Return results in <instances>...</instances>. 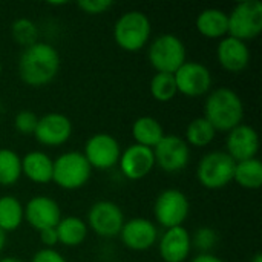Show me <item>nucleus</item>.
Returning <instances> with one entry per match:
<instances>
[{
	"instance_id": "f257e3e1",
	"label": "nucleus",
	"mask_w": 262,
	"mask_h": 262,
	"mask_svg": "<svg viewBox=\"0 0 262 262\" xmlns=\"http://www.w3.org/2000/svg\"><path fill=\"white\" fill-rule=\"evenodd\" d=\"M60 69V55L57 49L45 41H37L20 55L18 74L20 78L34 88L45 86L54 80Z\"/></svg>"
},
{
	"instance_id": "f03ea898",
	"label": "nucleus",
	"mask_w": 262,
	"mask_h": 262,
	"mask_svg": "<svg viewBox=\"0 0 262 262\" xmlns=\"http://www.w3.org/2000/svg\"><path fill=\"white\" fill-rule=\"evenodd\" d=\"M204 118L215 130L229 132L241 124L244 117V104L239 95L229 88L215 89L206 100Z\"/></svg>"
},
{
	"instance_id": "7ed1b4c3",
	"label": "nucleus",
	"mask_w": 262,
	"mask_h": 262,
	"mask_svg": "<svg viewBox=\"0 0 262 262\" xmlns=\"http://www.w3.org/2000/svg\"><path fill=\"white\" fill-rule=\"evenodd\" d=\"M114 37L120 48L129 52L141 49L150 37V21L144 12L129 11L123 14L114 28Z\"/></svg>"
},
{
	"instance_id": "20e7f679",
	"label": "nucleus",
	"mask_w": 262,
	"mask_h": 262,
	"mask_svg": "<svg viewBox=\"0 0 262 262\" xmlns=\"http://www.w3.org/2000/svg\"><path fill=\"white\" fill-rule=\"evenodd\" d=\"M149 61L157 72L175 74L187 61L186 46L175 34H161L149 48Z\"/></svg>"
},
{
	"instance_id": "39448f33",
	"label": "nucleus",
	"mask_w": 262,
	"mask_h": 262,
	"mask_svg": "<svg viewBox=\"0 0 262 262\" xmlns=\"http://www.w3.org/2000/svg\"><path fill=\"white\" fill-rule=\"evenodd\" d=\"M91 166L80 152H66L54 160L52 181L66 190L83 187L91 178Z\"/></svg>"
},
{
	"instance_id": "423d86ee",
	"label": "nucleus",
	"mask_w": 262,
	"mask_h": 262,
	"mask_svg": "<svg viewBox=\"0 0 262 262\" xmlns=\"http://www.w3.org/2000/svg\"><path fill=\"white\" fill-rule=\"evenodd\" d=\"M227 17L230 37L246 41L261 34L262 3L259 0H244L238 3Z\"/></svg>"
},
{
	"instance_id": "0eeeda50",
	"label": "nucleus",
	"mask_w": 262,
	"mask_h": 262,
	"mask_svg": "<svg viewBox=\"0 0 262 262\" xmlns=\"http://www.w3.org/2000/svg\"><path fill=\"white\" fill-rule=\"evenodd\" d=\"M236 163L227 152L215 150L203 157L198 163V181L207 189H221L233 181Z\"/></svg>"
},
{
	"instance_id": "6e6552de",
	"label": "nucleus",
	"mask_w": 262,
	"mask_h": 262,
	"mask_svg": "<svg viewBox=\"0 0 262 262\" xmlns=\"http://www.w3.org/2000/svg\"><path fill=\"white\" fill-rule=\"evenodd\" d=\"M189 209H190L189 200L181 190L167 189L157 196L154 213L157 221L163 227L172 229V227L183 226V223L189 216Z\"/></svg>"
},
{
	"instance_id": "1a4fd4ad",
	"label": "nucleus",
	"mask_w": 262,
	"mask_h": 262,
	"mask_svg": "<svg viewBox=\"0 0 262 262\" xmlns=\"http://www.w3.org/2000/svg\"><path fill=\"white\" fill-rule=\"evenodd\" d=\"M84 158L91 167L111 169L120 161V144L109 134L92 135L84 146Z\"/></svg>"
},
{
	"instance_id": "9d476101",
	"label": "nucleus",
	"mask_w": 262,
	"mask_h": 262,
	"mask_svg": "<svg viewBox=\"0 0 262 262\" xmlns=\"http://www.w3.org/2000/svg\"><path fill=\"white\" fill-rule=\"evenodd\" d=\"M88 221L91 229L97 235L112 238L115 235H120L124 224V215L115 203L98 201L91 207L88 213Z\"/></svg>"
},
{
	"instance_id": "9b49d317",
	"label": "nucleus",
	"mask_w": 262,
	"mask_h": 262,
	"mask_svg": "<svg viewBox=\"0 0 262 262\" xmlns=\"http://www.w3.org/2000/svg\"><path fill=\"white\" fill-rule=\"evenodd\" d=\"M155 163L166 172H178L189 163V146L177 135H164L161 141L152 149Z\"/></svg>"
},
{
	"instance_id": "f8f14e48",
	"label": "nucleus",
	"mask_w": 262,
	"mask_h": 262,
	"mask_svg": "<svg viewBox=\"0 0 262 262\" xmlns=\"http://www.w3.org/2000/svg\"><path fill=\"white\" fill-rule=\"evenodd\" d=\"M173 75L177 89L189 97H200L212 86L210 71L196 61H186Z\"/></svg>"
},
{
	"instance_id": "ddd939ff",
	"label": "nucleus",
	"mask_w": 262,
	"mask_h": 262,
	"mask_svg": "<svg viewBox=\"0 0 262 262\" xmlns=\"http://www.w3.org/2000/svg\"><path fill=\"white\" fill-rule=\"evenodd\" d=\"M26 221L35 229V230H45V229H55L57 224L61 220V212L58 204L45 195H37L31 198L23 207Z\"/></svg>"
},
{
	"instance_id": "4468645a",
	"label": "nucleus",
	"mask_w": 262,
	"mask_h": 262,
	"mask_svg": "<svg viewBox=\"0 0 262 262\" xmlns=\"http://www.w3.org/2000/svg\"><path fill=\"white\" fill-rule=\"evenodd\" d=\"M72 134L71 120L58 112H51L38 118L34 137L45 146H60L69 140Z\"/></svg>"
},
{
	"instance_id": "2eb2a0df",
	"label": "nucleus",
	"mask_w": 262,
	"mask_h": 262,
	"mask_svg": "<svg viewBox=\"0 0 262 262\" xmlns=\"http://www.w3.org/2000/svg\"><path fill=\"white\" fill-rule=\"evenodd\" d=\"M227 154L235 163L252 160L259 149V137L256 130L249 124H239L235 129L229 130L227 135Z\"/></svg>"
},
{
	"instance_id": "dca6fc26",
	"label": "nucleus",
	"mask_w": 262,
	"mask_h": 262,
	"mask_svg": "<svg viewBox=\"0 0 262 262\" xmlns=\"http://www.w3.org/2000/svg\"><path fill=\"white\" fill-rule=\"evenodd\" d=\"M120 169L129 180H141L149 175L155 166L154 150L140 144L129 146L120 155Z\"/></svg>"
},
{
	"instance_id": "f3484780",
	"label": "nucleus",
	"mask_w": 262,
	"mask_h": 262,
	"mask_svg": "<svg viewBox=\"0 0 262 262\" xmlns=\"http://www.w3.org/2000/svg\"><path fill=\"white\" fill-rule=\"evenodd\" d=\"M120 236L127 249L143 252L155 244L158 238V230L152 224V221L146 218H132L123 224Z\"/></svg>"
},
{
	"instance_id": "a211bd4d",
	"label": "nucleus",
	"mask_w": 262,
	"mask_h": 262,
	"mask_svg": "<svg viewBox=\"0 0 262 262\" xmlns=\"http://www.w3.org/2000/svg\"><path fill=\"white\" fill-rule=\"evenodd\" d=\"M192 247L189 232L180 226L167 229L160 239V255L164 262H184Z\"/></svg>"
},
{
	"instance_id": "6ab92c4d",
	"label": "nucleus",
	"mask_w": 262,
	"mask_h": 262,
	"mask_svg": "<svg viewBox=\"0 0 262 262\" xmlns=\"http://www.w3.org/2000/svg\"><path fill=\"white\" fill-rule=\"evenodd\" d=\"M218 61L229 72H239L247 68L250 61V51L246 41L233 37H224L218 45Z\"/></svg>"
},
{
	"instance_id": "aec40b11",
	"label": "nucleus",
	"mask_w": 262,
	"mask_h": 262,
	"mask_svg": "<svg viewBox=\"0 0 262 262\" xmlns=\"http://www.w3.org/2000/svg\"><path fill=\"white\" fill-rule=\"evenodd\" d=\"M54 160L45 152L34 150L21 158V173L34 183L46 184L52 181Z\"/></svg>"
},
{
	"instance_id": "412c9836",
	"label": "nucleus",
	"mask_w": 262,
	"mask_h": 262,
	"mask_svg": "<svg viewBox=\"0 0 262 262\" xmlns=\"http://www.w3.org/2000/svg\"><path fill=\"white\" fill-rule=\"evenodd\" d=\"M196 29L207 38H220L229 32V17L223 9L207 8L196 17Z\"/></svg>"
},
{
	"instance_id": "4be33fe9",
	"label": "nucleus",
	"mask_w": 262,
	"mask_h": 262,
	"mask_svg": "<svg viewBox=\"0 0 262 262\" xmlns=\"http://www.w3.org/2000/svg\"><path fill=\"white\" fill-rule=\"evenodd\" d=\"M132 135L137 141L135 144L154 149L164 137V130L157 118L140 117L135 120V123L132 126Z\"/></svg>"
},
{
	"instance_id": "5701e85b",
	"label": "nucleus",
	"mask_w": 262,
	"mask_h": 262,
	"mask_svg": "<svg viewBox=\"0 0 262 262\" xmlns=\"http://www.w3.org/2000/svg\"><path fill=\"white\" fill-rule=\"evenodd\" d=\"M58 243L68 247L80 246L88 235V226L83 220L77 216H66L61 218L60 223L55 227Z\"/></svg>"
},
{
	"instance_id": "b1692460",
	"label": "nucleus",
	"mask_w": 262,
	"mask_h": 262,
	"mask_svg": "<svg viewBox=\"0 0 262 262\" xmlns=\"http://www.w3.org/2000/svg\"><path fill=\"white\" fill-rule=\"evenodd\" d=\"M233 180L244 189H259L262 186V164L259 160H244L238 161L235 166Z\"/></svg>"
},
{
	"instance_id": "393cba45",
	"label": "nucleus",
	"mask_w": 262,
	"mask_h": 262,
	"mask_svg": "<svg viewBox=\"0 0 262 262\" xmlns=\"http://www.w3.org/2000/svg\"><path fill=\"white\" fill-rule=\"evenodd\" d=\"M25 218L21 203L14 196H2L0 198V229L6 233L15 230Z\"/></svg>"
},
{
	"instance_id": "a878e982",
	"label": "nucleus",
	"mask_w": 262,
	"mask_h": 262,
	"mask_svg": "<svg viewBox=\"0 0 262 262\" xmlns=\"http://www.w3.org/2000/svg\"><path fill=\"white\" fill-rule=\"evenodd\" d=\"M21 175V158L11 149H0V184L11 186Z\"/></svg>"
},
{
	"instance_id": "bb28decb",
	"label": "nucleus",
	"mask_w": 262,
	"mask_h": 262,
	"mask_svg": "<svg viewBox=\"0 0 262 262\" xmlns=\"http://www.w3.org/2000/svg\"><path fill=\"white\" fill-rule=\"evenodd\" d=\"M215 134H216V130L212 127V124L204 117H198V118L192 120L186 129L187 141L196 147H204V146L210 144L215 138Z\"/></svg>"
},
{
	"instance_id": "cd10ccee",
	"label": "nucleus",
	"mask_w": 262,
	"mask_h": 262,
	"mask_svg": "<svg viewBox=\"0 0 262 262\" xmlns=\"http://www.w3.org/2000/svg\"><path fill=\"white\" fill-rule=\"evenodd\" d=\"M150 92L154 98L158 101H170L178 92L175 75L166 72H157L150 81Z\"/></svg>"
},
{
	"instance_id": "c85d7f7f",
	"label": "nucleus",
	"mask_w": 262,
	"mask_h": 262,
	"mask_svg": "<svg viewBox=\"0 0 262 262\" xmlns=\"http://www.w3.org/2000/svg\"><path fill=\"white\" fill-rule=\"evenodd\" d=\"M11 34H12V38L21 45V46H31L34 43H37V37H38V28L37 25L29 20V18H17L14 20L12 26H11Z\"/></svg>"
},
{
	"instance_id": "c756f323",
	"label": "nucleus",
	"mask_w": 262,
	"mask_h": 262,
	"mask_svg": "<svg viewBox=\"0 0 262 262\" xmlns=\"http://www.w3.org/2000/svg\"><path fill=\"white\" fill-rule=\"evenodd\" d=\"M38 123V117L32 111H20L14 118V127L25 135L34 134Z\"/></svg>"
},
{
	"instance_id": "7c9ffc66",
	"label": "nucleus",
	"mask_w": 262,
	"mask_h": 262,
	"mask_svg": "<svg viewBox=\"0 0 262 262\" xmlns=\"http://www.w3.org/2000/svg\"><path fill=\"white\" fill-rule=\"evenodd\" d=\"M78 8L83 9L86 14H103L106 12L114 3L111 0H80L78 3Z\"/></svg>"
},
{
	"instance_id": "2f4dec72",
	"label": "nucleus",
	"mask_w": 262,
	"mask_h": 262,
	"mask_svg": "<svg viewBox=\"0 0 262 262\" xmlns=\"http://www.w3.org/2000/svg\"><path fill=\"white\" fill-rule=\"evenodd\" d=\"M218 241V236L215 233V230L212 229H200L195 235V244L198 246V249H203V250H209L210 247H213Z\"/></svg>"
},
{
	"instance_id": "473e14b6",
	"label": "nucleus",
	"mask_w": 262,
	"mask_h": 262,
	"mask_svg": "<svg viewBox=\"0 0 262 262\" xmlns=\"http://www.w3.org/2000/svg\"><path fill=\"white\" fill-rule=\"evenodd\" d=\"M31 262H66V259L54 249H41L34 255Z\"/></svg>"
},
{
	"instance_id": "72a5a7b5",
	"label": "nucleus",
	"mask_w": 262,
	"mask_h": 262,
	"mask_svg": "<svg viewBox=\"0 0 262 262\" xmlns=\"http://www.w3.org/2000/svg\"><path fill=\"white\" fill-rule=\"evenodd\" d=\"M38 233H40V241L45 246V249H54V246L58 243L55 229H45V230H40Z\"/></svg>"
},
{
	"instance_id": "f704fd0d",
	"label": "nucleus",
	"mask_w": 262,
	"mask_h": 262,
	"mask_svg": "<svg viewBox=\"0 0 262 262\" xmlns=\"http://www.w3.org/2000/svg\"><path fill=\"white\" fill-rule=\"evenodd\" d=\"M190 262H224V261H221L220 258H216V256H213V255L201 253V255H198L196 258H193Z\"/></svg>"
},
{
	"instance_id": "c9c22d12",
	"label": "nucleus",
	"mask_w": 262,
	"mask_h": 262,
	"mask_svg": "<svg viewBox=\"0 0 262 262\" xmlns=\"http://www.w3.org/2000/svg\"><path fill=\"white\" fill-rule=\"evenodd\" d=\"M5 243H6V233L0 229V252H2L3 247H5Z\"/></svg>"
},
{
	"instance_id": "e433bc0d",
	"label": "nucleus",
	"mask_w": 262,
	"mask_h": 262,
	"mask_svg": "<svg viewBox=\"0 0 262 262\" xmlns=\"http://www.w3.org/2000/svg\"><path fill=\"white\" fill-rule=\"evenodd\" d=\"M0 262H21L20 259H17V258H3V259H0Z\"/></svg>"
},
{
	"instance_id": "4c0bfd02",
	"label": "nucleus",
	"mask_w": 262,
	"mask_h": 262,
	"mask_svg": "<svg viewBox=\"0 0 262 262\" xmlns=\"http://www.w3.org/2000/svg\"><path fill=\"white\" fill-rule=\"evenodd\" d=\"M252 262H262V255H261V253H256V255L253 256Z\"/></svg>"
},
{
	"instance_id": "58836bf2",
	"label": "nucleus",
	"mask_w": 262,
	"mask_h": 262,
	"mask_svg": "<svg viewBox=\"0 0 262 262\" xmlns=\"http://www.w3.org/2000/svg\"><path fill=\"white\" fill-rule=\"evenodd\" d=\"M0 72H2V64H0Z\"/></svg>"
}]
</instances>
